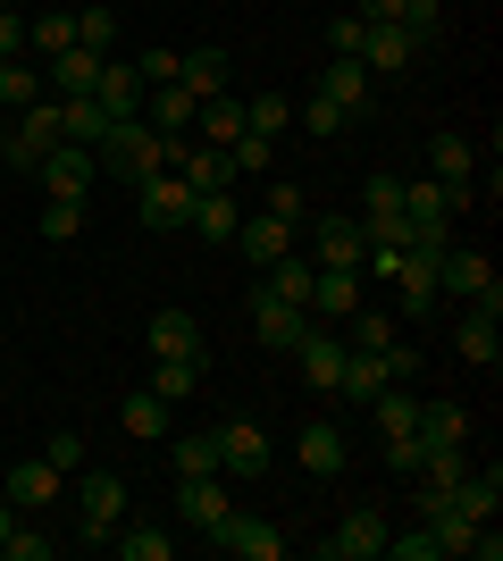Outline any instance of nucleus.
I'll return each instance as SVG.
<instances>
[{"label":"nucleus","mask_w":503,"mask_h":561,"mask_svg":"<svg viewBox=\"0 0 503 561\" xmlns=\"http://www.w3.org/2000/svg\"><path fill=\"white\" fill-rule=\"evenodd\" d=\"M176 142H185V135H151V117H118V126L93 142V160L110 168V176H126V185H144L151 168H168Z\"/></svg>","instance_id":"nucleus-1"},{"label":"nucleus","mask_w":503,"mask_h":561,"mask_svg":"<svg viewBox=\"0 0 503 561\" xmlns=\"http://www.w3.org/2000/svg\"><path fill=\"white\" fill-rule=\"evenodd\" d=\"M210 445H218V478H268L277 469V445H268L261 420H218Z\"/></svg>","instance_id":"nucleus-2"},{"label":"nucleus","mask_w":503,"mask_h":561,"mask_svg":"<svg viewBox=\"0 0 503 561\" xmlns=\"http://www.w3.org/2000/svg\"><path fill=\"white\" fill-rule=\"evenodd\" d=\"M50 142H68V135H59V101H34V110H18V126H9V142H0V160H9V168H18V176H34V168H43L50 160Z\"/></svg>","instance_id":"nucleus-3"},{"label":"nucleus","mask_w":503,"mask_h":561,"mask_svg":"<svg viewBox=\"0 0 503 561\" xmlns=\"http://www.w3.org/2000/svg\"><path fill=\"white\" fill-rule=\"evenodd\" d=\"M76 478H84V528H76V537H84V553H101V545L118 537V519H126V486L118 478H110V469H76Z\"/></svg>","instance_id":"nucleus-4"},{"label":"nucleus","mask_w":503,"mask_h":561,"mask_svg":"<svg viewBox=\"0 0 503 561\" xmlns=\"http://www.w3.org/2000/svg\"><path fill=\"white\" fill-rule=\"evenodd\" d=\"M461 210H479V185H436V176H411L403 185V218L411 227H454Z\"/></svg>","instance_id":"nucleus-5"},{"label":"nucleus","mask_w":503,"mask_h":561,"mask_svg":"<svg viewBox=\"0 0 503 561\" xmlns=\"http://www.w3.org/2000/svg\"><path fill=\"white\" fill-rule=\"evenodd\" d=\"M135 193H144V227H151V234H185V218H193V185L176 176V168H151Z\"/></svg>","instance_id":"nucleus-6"},{"label":"nucleus","mask_w":503,"mask_h":561,"mask_svg":"<svg viewBox=\"0 0 503 561\" xmlns=\"http://www.w3.org/2000/svg\"><path fill=\"white\" fill-rule=\"evenodd\" d=\"M218 553H236V561H286V537H277V519H252V512H227L210 528Z\"/></svg>","instance_id":"nucleus-7"},{"label":"nucleus","mask_w":503,"mask_h":561,"mask_svg":"<svg viewBox=\"0 0 503 561\" xmlns=\"http://www.w3.org/2000/svg\"><path fill=\"white\" fill-rule=\"evenodd\" d=\"M311 227V260L319 268H361V252H369V234H361L353 210H328V218H302Z\"/></svg>","instance_id":"nucleus-8"},{"label":"nucleus","mask_w":503,"mask_h":561,"mask_svg":"<svg viewBox=\"0 0 503 561\" xmlns=\"http://www.w3.org/2000/svg\"><path fill=\"white\" fill-rule=\"evenodd\" d=\"M294 369H302V386H311V394H335V377H344V335L311 319V335L294 344Z\"/></svg>","instance_id":"nucleus-9"},{"label":"nucleus","mask_w":503,"mask_h":561,"mask_svg":"<svg viewBox=\"0 0 503 561\" xmlns=\"http://www.w3.org/2000/svg\"><path fill=\"white\" fill-rule=\"evenodd\" d=\"M43 176V193H68V202H84L93 193V176H101V160L84 151V142H50V160L34 168Z\"/></svg>","instance_id":"nucleus-10"},{"label":"nucleus","mask_w":503,"mask_h":561,"mask_svg":"<svg viewBox=\"0 0 503 561\" xmlns=\"http://www.w3.org/2000/svg\"><path fill=\"white\" fill-rule=\"evenodd\" d=\"M252 335H261L268 352H294L302 335H311V310H294V302H277V294H252Z\"/></svg>","instance_id":"nucleus-11"},{"label":"nucleus","mask_w":503,"mask_h":561,"mask_svg":"<svg viewBox=\"0 0 503 561\" xmlns=\"http://www.w3.org/2000/svg\"><path fill=\"white\" fill-rule=\"evenodd\" d=\"M344 461H353V445H344L335 420H311L302 436H294V469H302V478H335Z\"/></svg>","instance_id":"nucleus-12"},{"label":"nucleus","mask_w":503,"mask_h":561,"mask_svg":"<svg viewBox=\"0 0 503 561\" xmlns=\"http://www.w3.org/2000/svg\"><path fill=\"white\" fill-rule=\"evenodd\" d=\"M361 310V268H319L311 277V319L319 328H344Z\"/></svg>","instance_id":"nucleus-13"},{"label":"nucleus","mask_w":503,"mask_h":561,"mask_svg":"<svg viewBox=\"0 0 503 561\" xmlns=\"http://www.w3.org/2000/svg\"><path fill=\"white\" fill-rule=\"evenodd\" d=\"M227 512H236V503H227V486H218V469H210V478H176V519H185V528L210 537Z\"/></svg>","instance_id":"nucleus-14"},{"label":"nucleus","mask_w":503,"mask_h":561,"mask_svg":"<svg viewBox=\"0 0 503 561\" xmlns=\"http://www.w3.org/2000/svg\"><path fill=\"white\" fill-rule=\"evenodd\" d=\"M294 218H277V210H261V218H243L236 227V243H243V260H252V268H268V260H286L294 252Z\"/></svg>","instance_id":"nucleus-15"},{"label":"nucleus","mask_w":503,"mask_h":561,"mask_svg":"<svg viewBox=\"0 0 503 561\" xmlns=\"http://www.w3.org/2000/svg\"><path fill=\"white\" fill-rule=\"evenodd\" d=\"M386 553V519L361 503V512H344V528L328 537V561H378Z\"/></svg>","instance_id":"nucleus-16"},{"label":"nucleus","mask_w":503,"mask_h":561,"mask_svg":"<svg viewBox=\"0 0 503 561\" xmlns=\"http://www.w3.org/2000/svg\"><path fill=\"white\" fill-rule=\"evenodd\" d=\"M487 285H503L487 252H445V260H436V294H461V302H479Z\"/></svg>","instance_id":"nucleus-17"},{"label":"nucleus","mask_w":503,"mask_h":561,"mask_svg":"<svg viewBox=\"0 0 503 561\" xmlns=\"http://www.w3.org/2000/svg\"><path fill=\"white\" fill-rule=\"evenodd\" d=\"M151 360H210V344L185 310H151Z\"/></svg>","instance_id":"nucleus-18"},{"label":"nucleus","mask_w":503,"mask_h":561,"mask_svg":"<svg viewBox=\"0 0 503 561\" xmlns=\"http://www.w3.org/2000/svg\"><path fill=\"white\" fill-rule=\"evenodd\" d=\"M93 84H101L93 50H59V59H43V93L50 101H76V93H93Z\"/></svg>","instance_id":"nucleus-19"},{"label":"nucleus","mask_w":503,"mask_h":561,"mask_svg":"<svg viewBox=\"0 0 503 561\" xmlns=\"http://www.w3.org/2000/svg\"><path fill=\"white\" fill-rule=\"evenodd\" d=\"M454 344H461V360H470V369H495V360H503V319L470 302V319L454 328Z\"/></svg>","instance_id":"nucleus-20"},{"label":"nucleus","mask_w":503,"mask_h":561,"mask_svg":"<svg viewBox=\"0 0 503 561\" xmlns=\"http://www.w3.org/2000/svg\"><path fill=\"white\" fill-rule=\"evenodd\" d=\"M193 110H202V101H193L185 84H144V117H151V135H193Z\"/></svg>","instance_id":"nucleus-21"},{"label":"nucleus","mask_w":503,"mask_h":561,"mask_svg":"<svg viewBox=\"0 0 503 561\" xmlns=\"http://www.w3.org/2000/svg\"><path fill=\"white\" fill-rule=\"evenodd\" d=\"M411 59H420V43H411V34H403V25H395V18L361 34V68H386V76H403Z\"/></svg>","instance_id":"nucleus-22"},{"label":"nucleus","mask_w":503,"mask_h":561,"mask_svg":"<svg viewBox=\"0 0 503 561\" xmlns=\"http://www.w3.org/2000/svg\"><path fill=\"white\" fill-rule=\"evenodd\" d=\"M176 84H185L193 101L227 93V50H218V43H202V50H176Z\"/></svg>","instance_id":"nucleus-23"},{"label":"nucleus","mask_w":503,"mask_h":561,"mask_svg":"<svg viewBox=\"0 0 503 561\" xmlns=\"http://www.w3.org/2000/svg\"><path fill=\"white\" fill-rule=\"evenodd\" d=\"M202 243H236V227H243V210H236V185L227 193H193V218H185Z\"/></svg>","instance_id":"nucleus-24"},{"label":"nucleus","mask_w":503,"mask_h":561,"mask_svg":"<svg viewBox=\"0 0 503 561\" xmlns=\"http://www.w3.org/2000/svg\"><path fill=\"white\" fill-rule=\"evenodd\" d=\"M386 386H395V377H386V352H353V344H344V377H335V394H344V402H378Z\"/></svg>","instance_id":"nucleus-25"},{"label":"nucleus","mask_w":503,"mask_h":561,"mask_svg":"<svg viewBox=\"0 0 503 561\" xmlns=\"http://www.w3.org/2000/svg\"><path fill=\"white\" fill-rule=\"evenodd\" d=\"M93 101L110 110V126H118V117H144V76H135V68H118V59H101Z\"/></svg>","instance_id":"nucleus-26"},{"label":"nucleus","mask_w":503,"mask_h":561,"mask_svg":"<svg viewBox=\"0 0 503 561\" xmlns=\"http://www.w3.org/2000/svg\"><path fill=\"white\" fill-rule=\"evenodd\" d=\"M59 486H68V478H59V469H50V461H18V469H9V486H0V494H9L18 512H43V503H59Z\"/></svg>","instance_id":"nucleus-27"},{"label":"nucleus","mask_w":503,"mask_h":561,"mask_svg":"<svg viewBox=\"0 0 503 561\" xmlns=\"http://www.w3.org/2000/svg\"><path fill=\"white\" fill-rule=\"evenodd\" d=\"M319 101H335L344 117H361V110H369V68H361V59H335V68H319Z\"/></svg>","instance_id":"nucleus-28"},{"label":"nucleus","mask_w":503,"mask_h":561,"mask_svg":"<svg viewBox=\"0 0 503 561\" xmlns=\"http://www.w3.org/2000/svg\"><path fill=\"white\" fill-rule=\"evenodd\" d=\"M236 135H243V101H236V93H210L202 110H193V142H210V151H227Z\"/></svg>","instance_id":"nucleus-29"},{"label":"nucleus","mask_w":503,"mask_h":561,"mask_svg":"<svg viewBox=\"0 0 503 561\" xmlns=\"http://www.w3.org/2000/svg\"><path fill=\"white\" fill-rule=\"evenodd\" d=\"M454 512H470V519H495L503 512V469L495 461H470V469H461V486H454Z\"/></svg>","instance_id":"nucleus-30"},{"label":"nucleus","mask_w":503,"mask_h":561,"mask_svg":"<svg viewBox=\"0 0 503 561\" xmlns=\"http://www.w3.org/2000/svg\"><path fill=\"white\" fill-rule=\"evenodd\" d=\"M420 453H445V445H470V420H461V402H420Z\"/></svg>","instance_id":"nucleus-31"},{"label":"nucleus","mask_w":503,"mask_h":561,"mask_svg":"<svg viewBox=\"0 0 503 561\" xmlns=\"http://www.w3.org/2000/svg\"><path fill=\"white\" fill-rule=\"evenodd\" d=\"M25 50H34V59L76 50V9H43V18H25Z\"/></svg>","instance_id":"nucleus-32"},{"label":"nucleus","mask_w":503,"mask_h":561,"mask_svg":"<svg viewBox=\"0 0 503 561\" xmlns=\"http://www.w3.org/2000/svg\"><path fill=\"white\" fill-rule=\"evenodd\" d=\"M76 50H93V59L118 50V9H110V0H84V9H76Z\"/></svg>","instance_id":"nucleus-33"},{"label":"nucleus","mask_w":503,"mask_h":561,"mask_svg":"<svg viewBox=\"0 0 503 561\" xmlns=\"http://www.w3.org/2000/svg\"><path fill=\"white\" fill-rule=\"evenodd\" d=\"M470 168H479V151L461 135H428V176L436 185H470Z\"/></svg>","instance_id":"nucleus-34"},{"label":"nucleus","mask_w":503,"mask_h":561,"mask_svg":"<svg viewBox=\"0 0 503 561\" xmlns=\"http://www.w3.org/2000/svg\"><path fill=\"white\" fill-rule=\"evenodd\" d=\"M59 135H68V142H84V151H93V142L110 135V110H101L93 93H76V101H59Z\"/></svg>","instance_id":"nucleus-35"},{"label":"nucleus","mask_w":503,"mask_h":561,"mask_svg":"<svg viewBox=\"0 0 503 561\" xmlns=\"http://www.w3.org/2000/svg\"><path fill=\"white\" fill-rule=\"evenodd\" d=\"M311 277H319V260H268V294L277 302H294V310H311Z\"/></svg>","instance_id":"nucleus-36"},{"label":"nucleus","mask_w":503,"mask_h":561,"mask_svg":"<svg viewBox=\"0 0 503 561\" xmlns=\"http://www.w3.org/2000/svg\"><path fill=\"white\" fill-rule=\"evenodd\" d=\"M369 420H378V436H411V427H420V394H411V386H386V394L369 402Z\"/></svg>","instance_id":"nucleus-37"},{"label":"nucleus","mask_w":503,"mask_h":561,"mask_svg":"<svg viewBox=\"0 0 503 561\" xmlns=\"http://www.w3.org/2000/svg\"><path fill=\"white\" fill-rule=\"evenodd\" d=\"M43 101V68H25V59H0V110L18 117V110H34Z\"/></svg>","instance_id":"nucleus-38"},{"label":"nucleus","mask_w":503,"mask_h":561,"mask_svg":"<svg viewBox=\"0 0 503 561\" xmlns=\"http://www.w3.org/2000/svg\"><path fill=\"white\" fill-rule=\"evenodd\" d=\"M202 369H210V360H151V394H160V402H185L193 386H202Z\"/></svg>","instance_id":"nucleus-39"},{"label":"nucleus","mask_w":503,"mask_h":561,"mask_svg":"<svg viewBox=\"0 0 503 561\" xmlns=\"http://www.w3.org/2000/svg\"><path fill=\"white\" fill-rule=\"evenodd\" d=\"M286 93H252V101H243V135H261V142H277V135H286Z\"/></svg>","instance_id":"nucleus-40"},{"label":"nucleus","mask_w":503,"mask_h":561,"mask_svg":"<svg viewBox=\"0 0 503 561\" xmlns=\"http://www.w3.org/2000/svg\"><path fill=\"white\" fill-rule=\"evenodd\" d=\"M118 420H126V436H144V445H160V436H168V402H160V394H151V386H144V394L126 402Z\"/></svg>","instance_id":"nucleus-41"},{"label":"nucleus","mask_w":503,"mask_h":561,"mask_svg":"<svg viewBox=\"0 0 503 561\" xmlns=\"http://www.w3.org/2000/svg\"><path fill=\"white\" fill-rule=\"evenodd\" d=\"M335 335H344L353 352H386V344H395V319H386V310H353Z\"/></svg>","instance_id":"nucleus-42"},{"label":"nucleus","mask_w":503,"mask_h":561,"mask_svg":"<svg viewBox=\"0 0 503 561\" xmlns=\"http://www.w3.org/2000/svg\"><path fill=\"white\" fill-rule=\"evenodd\" d=\"M76 234H84V202L50 193V202H43V243H76Z\"/></svg>","instance_id":"nucleus-43"},{"label":"nucleus","mask_w":503,"mask_h":561,"mask_svg":"<svg viewBox=\"0 0 503 561\" xmlns=\"http://www.w3.org/2000/svg\"><path fill=\"white\" fill-rule=\"evenodd\" d=\"M110 553H126V561H168V537L151 528V519H144V528H126V519H118V537H110Z\"/></svg>","instance_id":"nucleus-44"},{"label":"nucleus","mask_w":503,"mask_h":561,"mask_svg":"<svg viewBox=\"0 0 503 561\" xmlns=\"http://www.w3.org/2000/svg\"><path fill=\"white\" fill-rule=\"evenodd\" d=\"M395 25H403L411 43H436V25H445V9H436V0H403V9H395Z\"/></svg>","instance_id":"nucleus-45"},{"label":"nucleus","mask_w":503,"mask_h":561,"mask_svg":"<svg viewBox=\"0 0 503 561\" xmlns=\"http://www.w3.org/2000/svg\"><path fill=\"white\" fill-rule=\"evenodd\" d=\"M210 469H218L210 436H176V478H210Z\"/></svg>","instance_id":"nucleus-46"},{"label":"nucleus","mask_w":503,"mask_h":561,"mask_svg":"<svg viewBox=\"0 0 503 561\" xmlns=\"http://www.w3.org/2000/svg\"><path fill=\"white\" fill-rule=\"evenodd\" d=\"M43 461L59 469V478H76V469H84V436H76V427H59V436L43 445Z\"/></svg>","instance_id":"nucleus-47"},{"label":"nucleus","mask_w":503,"mask_h":561,"mask_svg":"<svg viewBox=\"0 0 503 561\" xmlns=\"http://www.w3.org/2000/svg\"><path fill=\"white\" fill-rule=\"evenodd\" d=\"M50 553H59V545L34 537V528H9V537H0V561H50Z\"/></svg>","instance_id":"nucleus-48"},{"label":"nucleus","mask_w":503,"mask_h":561,"mask_svg":"<svg viewBox=\"0 0 503 561\" xmlns=\"http://www.w3.org/2000/svg\"><path fill=\"white\" fill-rule=\"evenodd\" d=\"M227 160H236V176H268V142L261 135H236V142H227Z\"/></svg>","instance_id":"nucleus-49"},{"label":"nucleus","mask_w":503,"mask_h":561,"mask_svg":"<svg viewBox=\"0 0 503 561\" xmlns=\"http://www.w3.org/2000/svg\"><path fill=\"white\" fill-rule=\"evenodd\" d=\"M361 34H369V18H353V9H344V18L328 25V43H335V59H361Z\"/></svg>","instance_id":"nucleus-50"},{"label":"nucleus","mask_w":503,"mask_h":561,"mask_svg":"<svg viewBox=\"0 0 503 561\" xmlns=\"http://www.w3.org/2000/svg\"><path fill=\"white\" fill-rule=\"evenodd\" d=\"M302 126H311V135H344V126H353V117H344V110H335V101H302Z\"/></svg>","instance_id":"nucleus-51"},{"label":"nucleus","mask_w":503,"mask_h":561,"mask_svg":"<svg viewBox=\"0 0 503 561\" xmlns=\"http://www.w3.org/2000/svg\"><path fill=\"white\" fill-rule=\"evenodd\" d=\"M386 553H395V561H445L428 528H411V537H386Z\"/></svg>","instance_id":"nucleus-52"},{"label":"nucleus","mask_w":503,"mask_h":561,"mask_svg":"<svg viewBox=\"0 0 503 561\" xmlns=\"http://www.w3.org/2000/svg\"><path fill=\"white\" fill-rule=\"evenodd\" d=\"M386 469H395V478H420V436H386Z\"/></svg>","instance_id":"nucleus-53"},{"label":"nucleus","mask_w":503,"mask_h":561,"mask_svg":"<svg viewBox=\"0 0 503 561\" xmlns=\"http://www.w3.org/2000/svg\"><path fill=\"white\" fill-rule=\"evenodd\" d=\"M0 59H25V18H18V0L0 9Z\"/></svg>","instance_id":"nucleus-54"},{"label":"nucleus","mask_w":503,"mask_h":561,"mask_svg":"<svg viewBox=\"0 0 503 561\" xmlns=\"http://www.w3.org/2000/svg\"><path fill=\"white\" fill-rule=\"evenodd\" d=\"M135 76H144V84H176V50H144Z\"/></svg>","instance_id":"nucleus-55"},{"label":"nucleus","mask_w":503,"mask_h":561,"mask_svg":"<svg viewBox=\"0 0 503 561\" xmlns=\"http://www.w3.org/2000/svg\"><path fill=\"white\" fill-rule=\"evenodd\" d=\"M268 210H277V218H294V227H302V218H311V202H302V193H294V185H268Z\"/></svg>","instance_id":"nucleus-56"},{"label":"nucleus","mask_w":503,"mask_h":561,"mask_svg":"<svg viewBox=\"0 0 503 561\" xmlns=\"http://www.w3.org/2000/svg\"><path fill=\"white\" fill-rule=\"evenodd\" d=\"M395 9H403V0H353V18H369V25H386Z\"/></svg>","instance_id":"nucleus-57"},{"label":"nucleus","mask_w":503,"mask_h":561,"mask_svg":"<svg viewBox=\"0 0 503 561\" xmlns=\"http://www.w3.org/2000/svg\"><path fill=\"white\" fill-rule=\"evenodd\" d=\"M9 528H18V503H9V494H0V537H9Z\"/></svg>","instance_id":"nucleus-58"},{"label":"nucleus","mask_w":503,"mask_h":561,"mask_svg":"<svg viewBox=\"0 0 503 561\" xmlns=\"http://www.w3.org/2000/svg\"><path fill=\"white\" fill-rule=\"evenodd\" d=\"M9 126H18V117H9V110H0V142H9Z\"/></svg>","instance_id":"nucleus-59"},{"label":"nucleus","mask_w":503,"mask_h":561,"mask_svg":"<svg viewBox=\"0 0 503 561\" xmlns=\"http://www.w3.org/2000/svg\"><path fill=\"white\" fill-rule=\"evenodd\" d=\"M0 369H9V352H0Z\"/></svg>","instance_id":"nucleus-60"},{"label":"nucleus","mask_w":503,"mask_h":561,"mask_svg":"<svg viewBox=\"0 0 503 561\" xmlns=\"http://www.w3.org/2000/svg\"><path fill=\"white\" fill-rule=\"evenodd\" d=\"M0 9H9V0H0Z\"/></svg>","instance_id":"nucleus-61"}]
</instances>
